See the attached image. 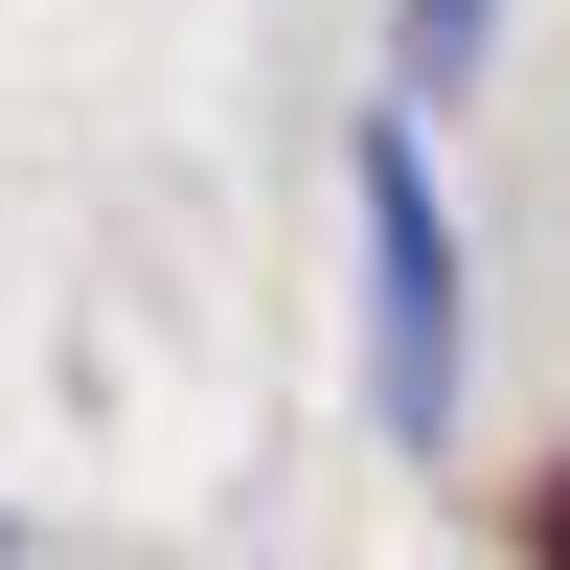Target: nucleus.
<instances>
[{
    "mask_svg": "<svg viewBox=\"0 0 570 570\" xmlns=\"http://www.w3.org/2000/svg\"><path fill=\"white\" fill-rule=\"evenodd\" d=\"M365 297H389V434H456V228H434V160H411V115L365 137Z\"/></svg>",
    "mask_w": 570,
    "mask_h": 570,
    "instance_id": "nucleus-1",
    "label": "nucleus"
},
{
    "mask_svg": "<svg viewBox=\"0 0 570 570\" xmlns=\"http://www.w3.org/2000/svg\"><path fill=\"white\" fill-rule=\"evenodd\" d=\"M480 23H502V0H411V46H389V69H411V91H456V69H480Z\"/></svg>",
    "mask_w": 570,
    "mask_h": 570,
    "instance_id": "nucleus-2",
    "label": "nucleus"
},
{
    "mask_svg": "<svg viewBox=\"0 0 570 570\" xmlns=\"http://www.w3.org/2000/svg\"><path fill=\"white\" fill-rule=\"evenodd\" d=\"M548 548H570V502H548Z\"/></svg>",
    "mask_w": 570,
    "mask_h": 570,
    "instance_id": "nucleus-3",
    "label": "nucleus"
},
{
    "mask_svg": "<svg viewBox=\"0 0 570 570\" xmlns=\"http://www.w3.org/2000/svg\"><path fill=\"white\" fill-rule=\"evenodd\" d=\"M0 570H23V548H0Z\"/></svg>",
    "mask_w": 570,
    "mask_h": 570,
    "instance_id": "nucleus-4",
    "label": "nucleus"
}]
</instances>
